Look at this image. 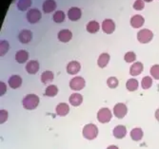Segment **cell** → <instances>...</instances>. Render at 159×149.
I'll return each mask as SVG.
<instances>
[{"instance_id": "obj_10", "label": "cell", "mask_w": 159, "mask_h": 149, "mask_svg": "<svg viewBox=\"0 0 159 149\" xmlns=\"http://www.w3.org/2000/svg\"><path fill=\"white\" fill-rule=\"evenodd\" d=\"M32 38H33V33L31 31H28V29H23L18 35V39L22 44L29 43L32 40Z\"/></svg>"}, {"instance_id": "obj_1", "label": "cell", "mask_w": 159, "mask_h": 149, "mask_svg": "<svg viewBox=\"0 0 159 149\" xmlns=\"http://www.w3.org/2000/svg\"><path fill=\"white\" fill-rule=\"evenodd\" d=\"M39 103V98L35 94H28L23 99V107L28 110L35 109Z\"/></svg>"}, {"instance_id": "obj_34", "label": "cell", "mask_w": 159, "mask_h": 149, "mask_svg": "<svg viewBox=\"0 0 159 149\" xmlns=\"http://www.w3.org/2000/svg\"><path fill=\"white\" fill-rule=\"evenodd\" d=\"M0 54H1V56H3V55H5L6 54V52L8 51V50H9V43L7 42V41H1V43H0Z\"/></svg>"}, {"instance_id": "obj_36", "label": "cell", "mask_w": 159, "mask_h": 149, "mask_svg": "<svg viewBox=\"0 0 159 149\" xmlns=\"http://www.w3.org/2000/svg\"><path fill=\"white\" fill-rule=\"evenodd\" d=\"M7 118H8V112L6 110L0 111V123H1V124L5 123L6 120H7Z\"/></svg>"}, {"instance_id": "obj_38", "label": "cell", "mask_w": 159, "mask_h": 149, "mask_svg": "<svg viewBox=\"0 0 159 149\" xmlns=\"http://www.w3.org/2000/svg\"><path fill=\"white\" fill-rule=\"evenodd\" d=\"M155 118H156V120L159 122V108L155 111Z\"/></svg>"}, {"instance_id": "obj_6", "label": "cell", "mask_w": 159, "mask_h": 149, "mask_svg": "<svg viewBox=\"0 0 159 149\" xmlns=\"http://www.w3.org/2000/svg\"><path fill=\"white\" fill-rule=\"evenodd\" d=\"M70 86L73 90H81L85 86V80L82 77H75L70 80Z\"/></svg>"}, {"instance_id": "obj_16", "label": "cell", "mask_w": 159, "mask_h": 149, "mask_svg": "<svg viewBox=\"0 0 159 149\" xmlns=\"http://www.w3.org/2000/svg\"><path fill=\"white\" fill-rule=\"evenodd\" d=\"M21 84H22V79L18 75H12L9 79V85L13 89L18 88L21 85Z\"/></svg>"}, {"instance_id": "obj_37", "label": "cell", "mask_w": 159, "mask_h": 149, "mask_svg": "<svg viewBox=\"0 0 159 149\" xmlns=\"http://www.w3.org/2000/svg\"><path fill=\"white\" fill-rule=\"evenodd\" d=\"M0 89H1V91H0V95H4L5 92H6V85L3 82L0 83Z\"/></svg>"}, {"instance_id": "obj_31", "label": "cell", "mask_w": 159, "mask_h": 149, "mask_svg": "<svg viewBox=\"0 0 159 149\" xmlns=\"http://www.w3.org/2000/svg\"><path fill=\"white\" fill-rule=\"evenodd\" d=\"M151 75L155 79L159 80V65H154L151 68Z\"/></svg>"}, {"instance_id": "obj_21", "label": "cell", "mask_w": 159, "mask_h": 149, "mask_svg": "<svg viewBox=\"0 0 159 149\" xmlns=\"http://www.w3.org/2000/svg\"><path fill=\"white\" fill-rule=\"evenodd\" d=\"M28 58H29V54H28V52H27L26 50H21L17 51L16 54V62L19 63V64L25 63V62L28 60Z\"/></svg>"}, {"instance_id": "obj_20", "label": "cell", "mask_w": 159, "mask_h": 149, "mask_svg": "<svg viewBox=\"0 0 159 149\" xmlns=\"http://www.w3.org/2000/svg\"><path fill=\"white\" fill-rule=\"evenodd\" d=\"M39 69V63L37 61H30L26 66V70L30 74H35Z\"/></svg>"}, {"instance_id": "obj_33", "label": "cell", "mask_w": 159, "mask_h": 149, "mask_svg": "<svg viewBox=\"0 0 159 149\" xmlns=\"http://www.w3.org/2000/svg\"><path fill=\"white\" fill-rule=\"evenodd\" d=\"M107 85L111 88H115V87L118 85V80L115 78V77H110L107 80Z\"/></svg>"}, {"instance_id": "obj_19", "label": "cell", "mask_w": 159, "mask_h": 149, "mask_svg": "<svg viewBox=\"0 0 159 149\" xmlns=\"http://www.w3.org/2000/svg\"><path fill=\"white\" fill-rule=\"evenodd\" d=\"M143 71V64L140 63V62H136L134 63L131 68H129V73H131V75L133 76H137L139 74Z\"/></svg>"}, {"instance_id": "obj_9", "label": "cell", "mask_w": 159, "mask_h": 149, "mask_svg": "<svg viewBox=\"0 0 159 149\" xmlns=\"http://www.w3.org/2000/svg\"><path fill=\"white\" fill-rule=\"evenodd\" d=\"M81 68V66L78 62L76 61H71L68 64L67 66V72L70 75H75V74L78 73Z\"/></svg>"}, {"instance_id": "obj_3", "label": "cell", "mask_w": 159, "mask_h": 149, "mask_svg": "<svg viewBox=\"0 0 159 149\" xmlns=\"http://www.w3.org/2000/svg\"><path fill=\"white\" fill-rule=\"evenodd\" d=\"M153 37V33L148 28H144L139 31V33H137V39L140 43L142 44H146L149 43Z\"/></svg>"}, {"instance_id": "obj_35", "label": "cell", "mask_w": 159, "mask_h": 149, "mask_svg": "<svg viewBox=\"0 0 159 149\" xmlns=\"http://www.w3.org/2000/svg\"><path fill=\"white\" fill-rule=\"evenodd\" d=\"M144 7H145V5H144L143 0H136L134 4V9L136 11H142Z\"/></svg>"}, {"instance_id": "obj_22", "label": "cell", "mask_w": 159, "mask_h": 149, "mask_svg": "<svg viewBox=\"0 0 159 149\" xmlns=\"http://www.w3.org/2000/svg\"><path fill=\"white\" fill-rule=\"evenodd\" d=\"M109 61H110V55L108 53H102L98 57L97 64L99 68H105L109 64Z\"/></svg>"}, {"instance_id": "obj_14", "label": "cell", "mask_w": 159, "mask_h": 149, "mask_svg": "<svg viewBox=\"0 0 159 149\" xmlns=\"http://www.w3.org/2000/svg\"><path fill=\"white\" fill-rule=\"evenodd\" d=\"M70 103V105L71 106H74V107H78L80 106L82 102H83V97L81 94L79 93H74V94H71L70 99H69Z\"/></svg>"}, {"instance_id": "obj_13", "label": "cell", "mask_w": 159, "mask_h": 149, "mask_svg": "<svg viewBox=\"0 0 159 149\" xmlns=\"http://www.w3.org/2000/svg\"><path fill=\"white\" fill-rule=\"evenodd\" d=\"M127 134V129L124 125H117L113 129V136L116 139H123Z\"/></svg>"}, {"instance_id": "obj_15", "label": "cell", "mask_w": 159, "mask_h": 149, "mask_svg": "<svg viewBox=\"0 0 159 149\" xmlns=\"http://www.w3.org/2000/svg\"><path fill=\"white\" fill-rule=\"evenodd\" d=\"M70 111V107L65 103H60L58 106L56 107V113L58 116H66Z\"/></svg>"}, {"instance_id": "obj_5", "label": "cell", "mask_w": 159, "mask_h": 149, "mask_svg": "<svg viewBox=\"0 0 159 149\" xmlns=\"http://www.w3.org/2000/svg\"><path fill=\"white\" fill-rule=\"evenodd\" d=\"M41 12L39 10L37 9H32L28 11L27 13V19L28 21L32 23V24H34L36 22H38L40 19H41Z\"/></svg>"}, {"instance_id": "obj_40", "label": "cell", "mask_w": 159, "mask_h": 149, "mask_svg": "<svg viewBox=\"0 0 159 149\" xmlns=\"http://www.w3.org/2000/svg\"><path fill=\"white\" fill-rule=\"evenodd\" d=\"M144 1H146V2H152V0H144Z\"/></svg>"}, {"instance_id": "obj_7", "label": "cell", "mask_w": 159, "mask_h": 149, "mask_svg": "<svg viewBox=\"0 0 159 149\" xmlns=\"http://www.w3.org/2000/svg\"><path fill=\"white\" fill-rule=\"evenodd\" d=\"M127 111H128V109H127L126 105H124V103H117V105L113 107V113H114L115 117L118 118V119L124 118L127 114Z\"/></svg>"}, {"instance_id": "obj_28", "label": "cell", "mask_w": 159, "mask_h": 149, "mask_svg": "<svg viewBox=\"0 0 159 149\" xmlns=\"http://www.w3.org/2000/svg\"><path fill=\"white\" fill-rule=\"evenodd\" d=\"M57 92H58V88H57V86L53 85H51L46 88L45 94L47 96H49V97H53V96H55L57 94Z\"/></svg>"}, {"instance_id": "obj_11", "label": "cell", "mask_w": 159, "mask_h": 149, "mask_svg": "<svg viewBox=\"0 0 159 149\" xmlns=\"http://www.w3.org/2000/svg\"><path fill=\"white\" fill-rule=\"evenodd\" d=\"M57 37H58L59 41L63 43H67L71 39V37H73V33H71L69 29H62V31H60L58 34H57Z\"/></svg>"}, {"instance_id": "obj_25", "label": "cell", "mask_w": 159, "mask_h": 149, "mask_svg": "<svg viewBox=\"0 0 159 149\" xmlns=\"http://www.w3.org/2000/svg\"><path fill=\"white\" fill-rule=\"evenodd\" d=\"M100 26L96 21H91L89 22V24L87 25V31H88L90 33H95L99 31Z\"/></svg>"}, {"instance_id": "obj_8", "label": "cell", "mask_w": 159, "mask_h": 149, "mask_svg": "<svg viewBox=\"0 0 159 149\" xmlns=\"http://www.w3.org/2000/svg\"><path fill=\"white\" fill-rule=\"evenodd\" d=\"M102 29L105 33L111 34L114 32L115 29V24L111 19H105L102 23Z\"/></svg>"}, {"instance_id": "obj_39", "label": "cell", "mask_w": 159, "mask_h": 149, "mask_svg": "<svg viewBox=\"0 0 159 149\" xmlns=\"http://www.w3.org/2000/svg\"><path fill=\"white\" fill-rule=\"evenodd\" d=\"M107 149H119L117 146H115V145H111V146H109Z\"/></svg>"}, {"instance_id": "obj_29", "label": "cell", "mask_w": 159, "mask_h": 149, "mask_svg": "<svg viewBox=\"0 0 159 149\" xmlns=\"http://www.w3.org/2000/svg\"><path fill=\"white\" fill-rule=\"evenodd\" d=\"M65 19V13L62 11H57L53 14V21L56 23H61Z\"/></svg>"}, {"instance_id": "obj_32", "label": "cell", "mask_w": 159, "mask_h": 149, "mask_svg": "<svg viewBox=\"0 0 159 149\" xmlns=\"http://www.w3.org/2000/svg\"><path fill=\"white\" fill-rule=\"evenodd\" d=\"M135 59H136V55L133 51H129L125 54V61L127 63H132V62L135 61Z\"/></svg>"}, {"instance_id": "obj_23", "label": "cell", "mask_w": 159, "mask_h": 149, "mask_svg": "<svg viewBox=\"0 0 159 149\" xmlns=\"http://www.w3.org/2000/svg\"><path fill=\"white\" fill-rule=\"evenodd\" d=\"M53 80V73L52 71H44L41 75V81L43 84H49L52 83V81Z\"/></svg>"}, {"instance_id": "obj_12", "label": "cell", "mask_w": 159, "mask_h": 149, "mask_svg": "<svg viewBox=\"0 0 159 149\" xmlns=\"http://www.w3.org/2000/svg\"><path fill=\"white\" fill-rule=\"evenodd\" d=\"M68 17L71 21H76L81 17V10L78 8H71L68 11Z\"/></svg>"}, {"instance_id": "obj_4", "label": "cell", "mask_w": 159, "mask_h": 149, "mask_svg": "<svg viewBox=\"0 0 159 149\" xmlns=\"http://www.w3.org/2000/svg\"><path fill=\"white\" fill-rule=\"evenodd\" d=\"M97 119L100 123L106 124L109 123L111 119V112L110 111L109 108H101L98 113H97Z\"/></svg>"}, {"instance_id": "obj_27", "label": "cell", "mask_w": 159, "mask_h": 149, "mask_svg": "<svg viewBox=\"0 0 159 149\" xmlns=\"http://www.w3.org/2000/svg\"><path fill=\"white\" fill-rule=\"evenodd\" d=\"M32 5V0H19L17 8L19 11H26Z\"/></svg>"}, {"instance_id": "obj_30", "label": "cell", "mask_w": 159, "mask_h": 149, "mask_svg": "<svg viewBox=\"0 0 159 149\" xmlns=\"http://www.w3.org/2000/svg\"><path fill=\"white\" fill-rule=\"evenodd\" d=\"M141 85H142V87L144 89H149L152 85V79L150 77V76H146L142 79V82H141Z\"/></svg>"}, {"instance_id": "obj_17", "label": "cell", "mask_w": 159, "mask_h": 149, "mask_svg": "<svg viewBox=\"0 0 159 149\" xmlns=\"http://www.w3.org/2000/svg\"><path fill=\"white\" fill-rule=\"evenodd\" d=\"M56 8V3L54 0H46V1L43 3V11L46 13H50L53 11Z\"/></svg>"}, {"instance_id": "obj_18", "label": "cell", "mask_w": 159, "mask_h": 149, "mask_svg": "<svg viewBox=\"0 0 159 149\" xmlns=\"http://www.w3.org/2000/svg\"><path fill=\"white\" fill-rule=\"evenodd\" d=\"M144 22H145V19H144V17L141 16V15H138V14H137V15L133 16L132 19H131V25L134 28H138L142 27Z\"/></svg>"}, {"instance_id": "obj_24", "label": "cell", "mask_w": 159, "mask_h": 149, "mask_svg": "<svg viewBox=\"0 0 159 149\" xmlns=\"http://www.w3.org/2000/svg\"><path fill=\"white\" fill-rule=\"evenodd\" d=\"M131 137L135 142L140 141L142 139V137H143V131H142V129L140 127H136V128L133 129L132 132H131Z\"/></svg>"}, {"instance_id": "obj_26", "label": "cell", "mask_w": 159, "mask_h": 149, "mask_svg": "<svg viewBox=\"0 0 159 149\" xmlns=\"http://www.w3.org/2000/svg\"><path fill=\"white\" fill-rule=\"evenodd\" d=\"M126 87L129 91H134L138 87V81L136 79H129L126 84Z\"/></svg>"}, {"instance_id": "obj_2", "label": "cell", "mask_w": 159, "mask_h": 149, "mask_svg": "<svg viewBox=\"0 0 159 149\" xmlns=\"http://www.w3.org/2000/svg\"><path fill=\"white\" fill-rule=\"evenodd\" d=\"M98 134V129L97 126L93 124H89L86 125L83 128V136L84 138L88 140H93L96 138Z\"/></svg>"}]
</instances>
